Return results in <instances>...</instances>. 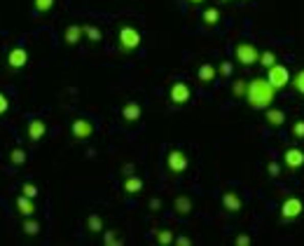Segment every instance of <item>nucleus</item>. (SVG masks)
I'll return each mask as SVG.
<instances>
[{
  "mask_svg": "<svg viewBox=\"0 0 304 246\" xmlns=\"http://www.w3.org/2000/svg\"><path fill=\"white\" fill-rule=\"evenodd\" d=\"M7 108H10V101H7V96L3 94V92H0V115L7 113Z\"/></svg>",
  "mask_w": 304,
  "mask_h": 246,
  "instance_id": "33",
  "label": "nucleus"
},
{
  "mask_svg": "<svg viewBox=\"0 0 304 246\" xmlns=\"http://www.w3.org/2000/svg\"><path fill=\"white\" fill-rule=\"evenodd\" d=\"M299 213H302V202H299L297 197H288L281 204V216L286 220H295Z\"/></svg>",
  "mask_w": 304,
  "mask_h": 246,
  "instance_id": "6",
  "label": "nucleus"
},
{
  "mask_svg": "<svg viewBox=\"0 0 304 246\" xmlns=\"http://www.w3.org/2000/svg\"><path fill=\"white\" fill-rule=\"evenodd\" d=\"M10 162L17 164V167H19V164H24V162H26V152H24L21 148H14V150L10 152Z\"/></svg>",
  "mask_w": 304,
  "mask_h": 246,
  "instance_id": "23",
  "label": "nucleus"
},
{
  "mask_svg": "<svg viewBox=\"0 0 304 246\" xmlns=\"http://www.w3.org/2000/svg\"><path fill=\"white\" fill-rule=\"evenodd\" d=\"M82 28H84V35H87L91 42H99L101 40V31L96 26H82Z\"/></svg>",
  "mask_w": 304,
  "mask_h": 246,
  "instance_id": "26",
  "label": "nucleus"
},
{
  "mask_svg": "<svg viewBox=\"0 0 304 246\" xmlns=\"http://www.w3.org/2000/svg\"><path fill=\"white\" fill-rule=\"evenodd\" d=\"M267 122H269L271 127H281V124L286 122V115H283V110H278V108H269V110H267Z\"/></svg>",
  "mask_w": 304,
  "mask_h": 246,
  "instance_id": "18",
  "label": "nucleus"
},
{
  "mask_svg": "<svg viewBox=\"0 0 304 246\" xmlns=\"http://www.w3.org/2000/svg\"><path fill=\"white\" fill-rule=\"evenodd\" d=\"M157 241H159L161 246L171 244V241H173V232H171V230H157Z\"/></svg>",
  "mask_w": 304,
  "mask_h": 246,
  "instance_id": "25",
  "label": "nucleus"
},
{
  "mask_svg": "<svg viewBox=\"0 0 304 246\" xmlns=\"http://www.w3.org/2000/svg\"><path fill=\"white\" fill-rule=\"evenodd\" d=\"M21 230L26 232V235H31V237H33V235H38V232H40V223H38V220H33L31 216H26V218H24Z\"/></svg>",
  "mask_w": 304,
  "mask_h": 246,
  "instance_id": "20",
  "label": "nucleus"
},
{
  "mask_svg": "<svg viewBox=\"0 0 304 246\" xmlns=\"http://www.w3.org/2000/svg\"><path fill=\"white\" fill-rule=\"evenodd\" d=\"M21 195H26V197H35V195H38V188H35L33 183H24V185H21Z\"/></svg>",
  "mask_w": 304,
  "mask_h": 246,
  "instance_id": "29",
  "label": "nucleus"
},
{
  "mask_svg": "<svg viewBox=\"0 0 304 246\" xmlns=\"http://www.w3.org/2000/svg\"><path fill=\"white\" fill-rule=\"evenodd\" d=\"M124 173H127V176H131V173H133V167H131V164H127V167H124Z\"/></svg>",
  "mask_w": 304,
  "mask_h": 246,
  "instance_id": "39",
  "label": "nucleus"
},
{
  "mask_svg": "<svg viewBox=\"0 0 304 246\" xmlns=\"http://www.w3.org/2000/svg\"><path fill=\"white\" fill-rule=\"evenodd\" d=\"M141 115H143V108H141L138 103H133V101L122 108V118L127 120V122H138Z\"/></svg>",
  "mask_w": 304,
  "mask_h": 246,
  "instance_id": "12",
  "label": "nucleus"
},
{
  "mask_svg": "<svg viewBox=\"0 0 304 246\" xmlns=\"http://www.w3.org/2000/svg\"><path fill=\"white\" fill-rule=\"evenodd\" d=\"M173 207H176V211H178V213H182V216H188V213L192 211V202H190V197L180 195V197H176V202H173Z\"/></svg>",
  "mask_w": 304,
  "mask_h": 246,
  "instance_id": "19",
  "label": "nucleus"
},
{
  "mask_svg": "<svg viewBox=\"0 0 304 246\" xmlns=\"http://www.w3.org/2000/svg\"><path fill=\"white\" fill-rule=\"evenodd\" d=\"M222 207L229 213H237L239 209H241V199H239L237 192H225V195H222Z\"/></svg>",
  "mask_w": 304,
  "mask_h": 246,
  "instance_id": "13",
  "label": "nucleus"
},
{
  "mask_svg": "<svg viewBox=\"0 0 304 246\" xmlns=\"http://www.w3.org/2000/svg\"><path fill=\"white\" fill-rule=\"evenodd\" d=\"M190 3H204V0H190Z\"/></svg>",
  "mask_w": 304,
  "mask_h": 246,
  "instance_id": "40",
  "label": "nucleus"
},
{
  "mask_svg": "<svg viewBox=\"0 0 304 246\" xmlns=\"http://www.w3.org/2000/svg\"><path fill=\"white\" fill-rule=\"evenodd\" d=\"M159 207H161V202H159V199H152V202H150V209H152V211H157Z\"/></svg>",
  "mask_w": 304,
  "mask_h": 246,
  "instance_id": "38",
  "label": "nucleus"
},
{
  "mask_svg": "<svg viewBox=\"0 0 304 246\" xmlns=\"http://www.w3.org/2000/svg\"><path fill=\"white\" fill-rule=\"evenodd\" d=\"M33 7L38 12H50L54 7V0H33Z\"/></svg>",
  "mask_w": 304,
  "mask_h": 246,
  "instance_id": "27",
  "label": "nucleus"
},
{
  "mask_svg": "<svg viewBox=\"0 0 304 246\" xmlns=\"http://www.w3.org/2000/svg\"><path fill=\"white\" fill-rule=\"evenodd\" d=\"M141 190H143V181H141L138 176H127V181H124V192H127V195H138Z\"/></svg>",
  "mask_w": 304,
  "mask_h": 246,
  "instance_id": "15",
  "label": "nucleus"
},
{
  "mask_svg": "<svg viewBox=\"0 0 304 246\" xmlns=\"http://www.w3.org/2000/svg\"><path fill=\"white\" fill-rule=\"evenodd\" d=\"M274 87L269 84V80H253L248 82V92H246V99L253 108H269L271 99H274Z\"/></svg>",
  "mask_w": 304,
  "mask_h": 246,
  "instance_id": "1",
  "label": "nucleus"
},
{
  "mask_svg": "<svg viewBox=\"0 0 304 246\" xmlns=\"http://www.w3.org/2000/svg\"><path fill=\"white\" fill-rule=\"evenodd\" d=\"M166 167H169V171L171 173H182L185 169H188V157H185V152L182 150H171L169 152V157H166Z\"/></svg>",
  "mask_w": 304,
  "mask_h": 246,
  "instance_id": "5",
  "label": "nucleus"
},
{
  "mask_svg": "<svg viewBox=\"0 0 304 246\" xmlns=\"http://www.w3.org/2000/svg\"><path fill=\"white\" fill-rule=\"evenodd\" d=\"M293 134L297 136V139H304V120H299V122L293 124Z\"/></svg>",
  "mask_w": 304,
  "mask_h": 246,
  "instance_id": "31",
  "label": "nucleus"
},
{
  "mask_svg": "<svg viewBox=\"0 0 304 246\" xmlns=\"http://www.w3.org/2000/svg\"><path fill=\"white\" fill-rule=\"evenodd\" d=\"M218 73H220V75H232V63H229V61H222L220 66H218Z\"/></svg>",
  "mask_w": 304,
  "mask_h": 246,
  "instance_id": "32",
  "label": "nucleus"
},
{
  "mask_svg": "<svg viewBox=\"0 0 304 246\" xmlns=\"http://www.w3.org/2000/svg\"><path fill=\"white\" fill-rule=\"evenodd\" d=\"M237 244L239 246H246V244H250V239L246 235H241V237H237Z\"/></svg>",
  "mask_w": 304,
  "mask_h": 246,
  "instance_id": "37",
  "label": "nucleus"
},
{
  "mask_svg": "<svg viewBox=\"0 0 304 246\" xmlns=\"http://www.w3.org/2000/svg\"><path fill=\"white\" fill-rule=\"evenodd\" d=\"M269 73H267V80H269V84L274 87V90H283L288 82H290V73H288L286 66H278V63H274L271 68H267Z\"/></svg>",
  "mask_w": 304,
  "mask_h": 246,
  "instance_id": "2",
  "label": "nucleus"
},
{
  "mask_svg": "<svg viewBox=\"0 0 304 246\" xmlns=\"http://www.w3.org/2000/svg\"><path fill=\"white\" fill-rule=\"evenodd\" d=\"M82 33H84V28H82V26H68V28H66V33H63V38H66L68 45H78L80 38H82Z\"/></svg>",
  "mask_w": 304,
  "mask_h": 246,
  "instance_id": "16",
  "label": "nucleus"
},
{
  "mask_svg": "<svg viewBox=\"0 0 304 246\" xmlns=\"http://www.w3.org/2000/svg\"><path fill=\"white\" fill-rule=\"evenodd\" d=\"M105 244H120L115 232H105Z\"/></svg>",
  "mask_w": 304,
  "mask_h": 246,
  "instance_id": "35",
  "label": "nucleus"
},
{
  "mask_svg": "<svg viewBox=\"0 0 304 246\" xmlns=\"http://www.w3.org/2000/svg\"><path fill=\"white\" fill-rule=\"evenodd\" d=\"M141 45V33L136 31L133 26H124L120 31V47L122 50H127V52H131V50H136V47Z\"/></svg>",
  "mask_w": 304,
  "mask_h": 246,
  "instance_id": "4",
  "label": "nucleus"
},
{
  "mask_svg": "<svg viewBox=\"0 0 304 246\" xmlns=\"http://www.w3.org/2000/svg\"><path fill=\"white\" fill-rule=\"evenodd\" d=\"M293 84H295V90L299 92V94H304V71H299L297 75L293 78Z\"/></svg>",
  "mask_w": 304,
  "mask_h": 246,
  "instance_id": "28",
  "label": "nucleus"
},
{
  "mask_svg": "<svg viewBox=\"0 0 304 246\" xmlns=\"http://www.w3.org/2000/svg\"><path fill=\"white\" fill-rule=\"evenodd\" d=\"M17 209H19V213H21L24 218L26 216H33L35 213V204H33V197H26V195H21L17 199Z\"/></svg>",
  "mask_w": 304,
  "mask_h": 246,
  "instance_id": "14",
  "label": "nucleus"
},
{
  "mask_svg": "<svg viewBox=\"0 0 304 246\" xmlns=\"http://www.w3.org/2000/svg\"><path fill=\"white\" fill-rule=\"evenodd\" d=\"M283 162L290 169H299L304 164V152L299 150V148H288L286 155H283Z\"/></svg>",
  "mask_w": 304,
  "mask_h": 246,
  "instance_id": "10",
  "label": "nucleus"
},
{
  "mask_svg": "<svg viewBox=\"0 0 304 246\" xmlns=\"http://www.w3.org/2000/svg\"><path fill=\"white\" fill-rule=\"evenodd\" d=\"M260 66H265V68H271L274 66V63H276V54H274V52H262L260 54Z\"/></svg>",
  "mask_w": 304,
  "mask_h": 246,
  "instance_id": "22",
  "label": "nucleus"
},
{
  "mask_svg": "<svg viewBox=\"0 0 304 246\" xmlns=\"http://www.w3.org/2000/svg\"><path fill=\"white\" fill-rule=\"evenodd\" d=\"M176 244L178 246H190V239L188 237H176Z\"/></svg>",
  "mask_w": 304,
  "mask_h": 246,
  "instance_id": "36",
  "label": "nucleus"
},
{
  "mask_svg": "<svg viewBox=\"0 0 304 246\" xmlns=\"http://www.w3.org/2000/svg\"><path fill=\"white\" fill-rule=\"evenodd\" d=\"M169 96H171V101L176 103V106H182V103H188L190 101V87L185 82H173Z\"/></svg>",
  "mask_w": 304,
  "mask_h": 246,
  "instance_id": "7",
  "label": "nucleus"
},
{
  "mask_svg": "<svg viewBox=\"0 0 304 246\" xmlns=\"http://www.w3.org/2000/svg\"><path fill=\"white\" fill-rule=\"evenodd\" d=\"M237 61L241 66H253V63L260 61V52L255 50V45L241 42V45H237Z\"/></svg>",
  "mask_w": 304,
  "mask_h": 246,
  "instance_id": "3",
  "label": "nucleus"
},
{
  "mask_svg": "<svg viewBox=\"0 0 304 246\" xmlns=\"http://www.w3.org/2000/svg\"><path fill=\"white\" fill-rule=\"evenodd\" d=\"M246 92H248V82H241V80H239V82L234 84V94H237V96H246Z\"/></svg>",
  "mask_w": 304,
  "mask_h": 246,
  "instance_id": "30",
  "label": "nucleus"
},
{
  "mask_svg": "<svg viewBox=\"0 0 304 246\" xmlns=\"http://www.w3.org/2000/svg\"><path fill=\"white\" fill-rule=\"evenodd\" d=\"M199 80L201 82H213L216 80V75H218V71H216V66H211V63H201L199 66Z\"/></svg>",
  "mask_w": 304,
  "mask_h": 246,
  "instance_id": "17",
  "label": "nucleus"
},
{
  "mask_svg": "<svg viewBox=\"0 0 304 246\" xmlns=\"http://www.w3.org/2000/svg\"><path fill=\"white\" fill-rule=\"evenodd\" d=\"M267 171H269V176H278V173H281V167H278L276 162H269L267 164Z\"/></svg>",
  "mask_w": 304,
  "mask_h": 246,
  "instance_id": "34",
  "label": "nucleus"
},
{
  "mask_svg": "<svg viewBox=\"0 0 304 246\" xmlns=\"http://www.w3.org/2000/svg\"><path fill=\"white\" fill-rule=\"evenodd\" d=\"M87 225L91 232H103V220H101V216H89Z\"/></svg>",
  "mask_w": 304,
  "mask_h": 246,
  "instance_id": "24",
  "label": "nucleus"
},
{
  "mask_svg": "<svg viewBox=\"0 0 304 246\" xmlns=\"http://www.w3.org/2000/svg\"><path fill=\"white\" fill-rule=\"evenodd\" d=\"M44 134H47V124H44L42 120H31V122H28V139L31 141L44 139Z\"/></svg>",
  "mask_w": 304,
  "mask_h": 246,
  "instance_id": "11",
  "label": "nucleus"
},
{
  "mask_svg": "<svg viewBox=\"0 0 304 246\" xmlns=\"http://www.w3.org/2000/svg\"><path fill=\"white\" fill-rule=\"evenodd\" d=\"M71 131H73V136H75V139L84 141V139H89V136L94 134V124L89 122V120H75V122H73V127H71Z\"/></svg>",
  "mask_w": 304,
  "mask_h": 246,
  "instance_id": "8",
  "label": "nucleus"
},
{
  "mask_svg": "<svg viewBox=\"0 0 304 246\" xmlns=\"http://www.w3.org/2000/svg\"><path fill=\"white\" fill-rule=\"evenodd\" d=\"M7 63H10V68H24L28 63V52L24 47H14L7 54Z\"/></svg>",
  "mask_w": 304,
  "mask_h": 246,
  "instance_id": "9",
  "label": "nucleus"
},
{
  "mask_svg": "<svg viewBox=\"0 0 304 246\" xmlns=\"http://www.w3.org/2000/svg\"><path fill=\"white\" fill-rule=\"evenodd\" d=\"M218 21H220V12H218V7H208V10L204 12V24L206 26H216Z\"/></svg>",
  "mask_w": 304,
  "mask_h": 246,
  "instance_id": "21",
  "label": "nucleus"
}]
</instances>
